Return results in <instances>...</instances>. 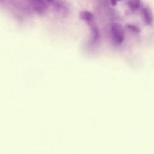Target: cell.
<instances>
[{"label":"cell","mask_w":154,"mask_h":154,"mask_svg":"<svg viewBox=\"0 0 154 154\" xmlns=\"http://www.w3.org/2000/svg\"><path fill=\"white\" fill-rule=\"evenodd\" d=\"M80 17L82 19H83L84 20H85L87 22L92 21L94 18V16H93V13H91V12H90L88 11H81L80 13Z\"/></svg>","instance_id":"277c9868"},{"label":"cell","mask_w":154,"mask_h":154,"mask_svg":"<svg viewBox=\"0 0 154 154\" xmlns=\"http://www.w3.org/2000/svg\"><path fill=\"white\" fill-rule=\"evenodd\" d=\"M141 14L144 21L147 25H151L153 21L152 13L148 7H144L141 10Z\"/></svg>","instance_id":"7a4b0ae2"},{"label":"cell","mask_w":154,"mask_h":154,"mask_svg":"<svg viewBox=\"0 0 154 154\" xmlns=\"http://www.w3.org/2000/svg\"><path fill=\"white\" fill-rule=\"evenodd\" d=\"M35 10L38 13H43L46 9V4L44 0H32Z\"/></svg>","instance_id":"3957f363"},{"label":"cell","mask_w":154,"mask_h":154,"mask_svg":"<svg viewBox=\"0 0 154 154\" xmlns=\"http://www.w3.org/2000/svg\"><path fill=\"white\" fill-rule=\"evenodd\" d=\"M128 6L132 10H136L138 9L141 6L140 0H129Z\"/></svg>","instance_id":"5b68a950"},{"label":"cell","mask_w":154,"mask_h":154,"mask_svg":"<svg viewBox=\"0 0 154 154\" xmlns=\"http://www.w3.org/2000/svg\"><path fill=\"white\" fill-rule=\"evenodd\" d=\"M120 1V0H110V2H111V4L112 6L115 7L117 5V1Z\"/></svg>","instance_id":"52a82bcc"},{"label":"cell","mask_w":154,"mask_h":154,"mask_svg":"<svg viewBox=\"0 0 154 154\" xmlns=\"http://www.w3.org/2000/svg\"><path fill=\"white\" fill-rule=\"evenodd\" d=\"M111 33L114 41L121 43L124 39V32L122 26L119 23H113L111 25Z\"/></svg>","instance_id":"6da1fadb"},{"label":"cell","mask_w":154,"mask_h":154,"mask_svg":"<svg viewBox=\"0 0 154 154\" xmlns=\"http://www.w3.org/2000/svg\"><path fill=\"white\" fill-rule=\"evenodd\" d=\"M128 27L131 30H132V31H134V32H138L140 31V29H138V28H137V26H134V25H128Z\"/></svg>","instance_id":"8992f818"}]
</instances>
